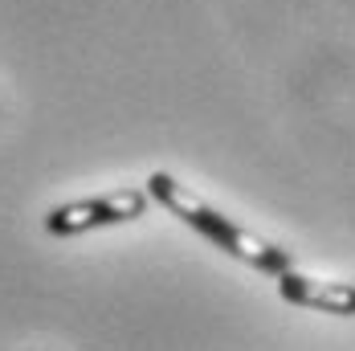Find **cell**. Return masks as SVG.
<instances>
[{
  "mask_svg": "<svg viewBox=\"0 0 355 351\" xmlns=\"http://www.w3.org/2000/svg\"><path fill=\"white\" fill-rule=\"evenodd\" d=\"M147 192L172 212V216H180L188 229H196L200 237H209L213 246H220L229 257L245 262V266L261 270V274H274V278H282L286 270H294L286 249L270 246V241H261V237H253L249 229H241L237 221H229L225 212H216L213 205H205L196 192H188V188H184L180 180H172L168 172L151 176V180H147Z\"/></svg>",
  "mask_w": 355,
  "mask_h": 351,
  "instance_id": "6da1fadb",
  "label": "cell"
},
{
  "mask_svg": "<svg viewBox=\"0 0 355 351\" xmlns=\"http://www.w3.org/2000/svg\"><path fill=\"white\" fill-rule=\"evenodd\" d=\"M143 212H147V192H139V188H119V192H107V196L58 205V209L45 216V229L53 237H73V233H90V229H103V225L135 221Z\"/></svg>",
  "mask_w": 355,
  "mask_h": 351,
  "instance_id": "7a4b0ae2",
  "label": "cell"
},
{
  "mask_svg": "<svg viewBox=\"0 0 355 351\" xmlns=\"http://www.w3.org/2000/svg\"><path fill=\"white\" fill-rule=\"evenodd\" d=\"M286 302L306 307V311H322V315H355V286L352 282H327V278H311L298 270H286L278 278Z\"/></svg>",
  "mask_w": 355,
  "mask_h": 351,
  "instance_id": "3957f363",
  "label": "cell"
}]
</instances>
